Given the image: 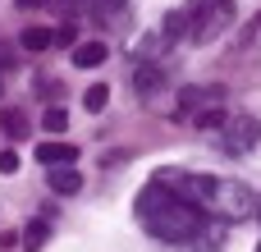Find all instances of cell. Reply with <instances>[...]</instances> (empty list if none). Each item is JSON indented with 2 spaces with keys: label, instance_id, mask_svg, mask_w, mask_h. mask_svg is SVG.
Instances as JSON below:
<instances>
[{
  "label": "cell",
  "instance_id": "8fae6325",
  "mask_svg": "<svg viewBox=\"0 0 261 252\" xmlns=\"http://www.w3.org/2000/svg\"><path fill=\"white\" fill-rule=\"evenodd\" d=\"M225 119H229V115H225V106H220V101H211L206 110H197V115H193V124H197V129H225Z\"/></svg>",
  "mask_w": 261,
  "mask_h": 252
},
{
  "label": "cell",
  "instance_id": "6da1fadb",
  "mask_svg": "<svg viewBox=\"0 0 261 252\" xmlns=\"http://www.w3.org/2000/svg\"><path fill=\"white\" fill-rule=\"evenodd\" d=\"M138 216H142L147 234L161 239V243H188V239H197V234L206 230L202 207H188V202L170 197L161 179H151V184L138 193Z\"/></svg>",
  "mask_w": 261,
  "mask_h": 252
},
{
  "label": "cell",
  "instance_id": "ba28073f",
  "mask_svg": "<svg viewBox=\"0 0 261 252\" xmlns=\"http://www.w3.org/2000/svg\"><path fill=\"white\" fill-rule=\"evenodd\" d=\"M46 184H50V193H60V197H73V193L83 188V174H78L73 165H60V170H46Z\"/></svg>",
  "mask_w": 261,
  "mask_h": 252
},
{
  "label": "cell",
  "instance_id": "3957f363",
  "mask_svg": "<svg viewBox=\"0 0 261 252\" xmlns=\"http://www.w3.org/2000/svg\"><path fill=\"white\" fill-rule=\"evenodd\" d=\"M156 179L165 184L170 197H179V202H188V207H202V211L216 202V188H220L216 174H188V170H161Z\"/></svg>",
  "mask_w": 261,
  "mask_h": 252
},
{
  "label": "cell",
  "instance_id": "44dd1931",
  "mask_svg": "<svg viewBox=\"0 0 261 252\" xmlns=\"http://www.w3.org/2000/svg\"><path fill=\"white\" fill-rule=\"evenodd\" d=\"M257 216H261V197H257Z\"/></svg>",
  "mask_w": 261,
  "mask_h": 252
},
{
  "label": "cell",
  "instance_id": "52a82bcc",
  "mask_svg": "<svg viewBox=\"0 0 261 252\" xmlns=\"http://www.w3.org/2000/svg\"><path fill=\"white\" fill-rule=\"evenodd\" d=\"M37 161L46 170H60V165H73L78 161V147H69V142H41L37 147Z\"/></svg>",
  "mask_w": 261,
  "mask_h": 252
},
{
  "label": "cell",
  "instance_id": "2e32d148",
  "mask_svg": "<svg viewBox=\"0 0 261 252\" xmlns=\"http://www.w3.org/2000/svg\"><path fill=\"white\" fill-rule=\"evenodd\" d=\"M124 5H128V0H87V9H92L96 18H106V23H110V18H119V14H124Z\"/></svg>",
  "mask_w": 261,
  "mask_h": 252
},
{
  "label": "cell",
  "instance_id": "ac0fdd59",
  "mask_svg": "<svg viewBox=\"0 0 261 252\" xmlns=\"http://www.w3.org/2000/svg\"><path fill=\"white\" fill-rule=\"evenodd\" d=\"M18 170V152H0V174H14Z\"/></svg>",
  "mask_w": 261,
  "mask_h": 252
},
{
  "label": "cell",
  "instance_id": "ffe728a7",
  "mask_svg": "<svg viewBox=\"0 0 261 252\" xmlns=\"http://www.w3.org/2000/svg\"><path fill=\"white\" fill-rule=\"evenodd\" d=\"M18 5H28V9H32V5H46V0H18Z\"/></svg>",
  "mask_w": 261,
  "mask_h": 252
},
{
  "label": "cell",
  "instance_id": "9c48e42d",
  "mask_svg": "<svg viewBox=\"0 0 261 252\" xmlns=\"http://www.w3.org/2000/svg\"><path fill=\"white\" fill-rule=\"evenodd\" d=\"M179 37H188V9H170L165 23H161V41L165 46H174Z\"/></svg>",
  "mask_w": 261,
  "mask_h": 252
},
{
  "label": "cell",
  "instance_id": "5b68a950",
  "mask_svg": "<svg viewBox=\"0 0 261 252\" xmlns=\"http://www.w3.org/2000/svg\"><path fill=\"white\" fill-rule=\"evenodd\" d=\"M211 207H220L229 220H234V216L243 220V216H248L257 202H252V188H248V184H234V179L225 184V179H220V188H216V202H211Z\"/></svg>",
  "mask_w": 261,
  "mask_h": 252
},
{
  "label": "cell",
  "instance_id": "7c38bea8",
  "mask_svg": "<svg viewBox=\"0 0 261 252\" xmlns=\"http://www.w3.org/2000/svg\"><path fill=\"white\" fill-rule=\"evenodd\" d=\"M18 46H23V51H46V46H55V32H50V28H28Z\"/></svg>",
  "mask_w": 261,
  "mask_h": 252
},
{
  "label": "cell",
  "instance_id": "30bf717a",
  "mask_svg": "<svg viewBox=\"0 0 261 252\" xmlns=\"http://www.w3.org/2000/svg\"><path fill=\"white\" fill-rule=\"evenodd\" d=\"M106 55H110V51H106V41H78V51H73V64H78V69H96Z\"/></svg>",
  "mask_w": 261,
  "mask_h": 252
},
{
  "label": "cell",
  "instance_id": "9a60e30c",
  "mask_svg": "<svg viewBox=\"0 0 261 252\" xmlns=\"http://www.w3.org/2000/svg\"><path fill=\"white\" fill-rule=\"evenodd\" d=\"M0 133H5V138H23V133H28V124H23V115L5 106V110H0Z\"/></svg>",
  "mask_w": 261,
  "mask_h": 252
},
{
  "label": "cell",
  "instance_id": "277c9868",
  "mask_svg": "<svg viewBox=\"0 0 261 252\" xmlns=\"http://www.w3.org/2000/svg\"><path fill=\"white\" fill-rule=\"evenodd\" d=\"M257 142H261V119H252V115H229V119H225L220 147H225L229 156H248Z\"/></svg>",
  "mask_w": 261,
  "mask_h": 252
},
{
  "label": "cell",
  "instance_id": "e0dca14e",
  "mask_svg": "<svg viewBox=\"0 0 261 252\" xmlns=\"http://www.w3.org/2000/svg\"><path fill=\"white\" fill-rule=\"evenodd\" d=\"M41 124H46L50 133H64V129H69V110H64V106H46Z\"/></svg>",
  "mask_w": 261,
  "mask_h": 252
},
{
  "label": "cell",
  "instance_id": "d6986e66",
  "mask_svg": "<svg viewBox=\"0 0 261 252\" xmlns=\"http://www.w3.org/2000/svg\"><path fill=\"white\" fill-rule=\"evenodd\" d=\"M9 64H14V55H9V51H5V46H0V73H5V69H9Z\"/></svg>",
  "mask_w": 261,
  "mask_h": 252
},
{
  "label": "cell",
  "instance_id": "5bb4252c",
  "mask_svg": "<svg viewBox=\"0 0 261 252\" xmlns=\"http://www.w3.org/2000/svg\"><path fill=\"white\" fill-rule=\"evenodd\" d=\"M46 239H50V225H46V220H28V230H23V248L37 252Z\"/></svg>",
  "mask_w": 261,
  "mask_h": 252
},
{
  "label": "cell",
  "instance_id": "8992f818",
  "mask_svg": "<svg viewBox=\"0 0 261 252\" xmlns=\"http://www.w3.org/2000/svg\"><path fill=\"white\" fill-rule=\"evenodd\" d=\"M133 87H138V96H142V101H156V96H161V87H170V83H165V69H161V64H138Z\"/></svg>",
  "mask_w": 261,
  "mask_h": 252
},
{
  "label": "cell",
  "instance_id": "4fadbf2b",
  "mask_svg": "<svg viewBox=\"0 0 261 252\" xmlns=\"http://www.w3.org/2000/svg\"><path fill=\"white\" fill-rule=\"evenodd\" d=\"M106 101H110V87H106V83H92V87L83 92V106H87V115H101V110H106Z\"/></svg>",
  "mask_w": 261,
  "mask_h": 252
},
{
  "label": "cell",
  "instance_id": "7a4b0ae2",
  "mask_svg": "<svg viewBox=\"0 0 261 252\" xmlns=\"http://www.w3.org/2000/svg\"><path fill=\"white\" fill-rule=\"evenodd\" d=\"M229 23H234V0H193L188 5V37L197 46L216 41Z\"/></svg>",
  "mask_w": 261,
  "mask_h": 252
},
{
  "label": "cell",
  "instance_id": "7402d4cb",
  "mask_svg": "<svg viewBox=\"0 0 261 252\" xmlns=\"http://www.w3.org/2000/svg\"><path fill=\"white\" fill-rule=\"evenodd\" d=\"M257 252H261V248H257Z\"/></svg>",
  "mask_w": 261,
  "mask_h": 252
}]
</instances>
